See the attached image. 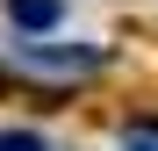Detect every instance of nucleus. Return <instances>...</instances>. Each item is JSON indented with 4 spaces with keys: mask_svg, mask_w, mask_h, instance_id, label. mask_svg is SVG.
Returning a JSON list of instances; mask_svg holds the SVG:
<instances>
[{
    "mask_svg": "<svg viewBox=\"0 0 158 151\" xmlns=\"http://www.w3.org/2000/svg\"><path fill=\"white\" fill-rule=\"evenodd\" d=\"M7 15L29 22V29H50V22H58V0H7Z\"/></svg>",
    "mask_w": 158,
    "mask_h": 151,
    "instance_id": "obj_1",
    "label": "nucleus"
},
{
    "mask_svg": "<svg viewBox=\"0 0 158 151\" xmlns=\"http://www.w3.org/2000/svg\"><path fill=\"white\" fill-rule=\"evenodd\" d=\"M0 151H50V144L29 137V130H0Z\"/></svg>",
    "mask_w": 158,
    "mask_h": 151,
    "instance_id": "obj_2",
    "label": "nucleus"
},
{
    "mask_svg": "<svg viewBox=\"0 0 158 151\" xmlns=\"http://www.w3.org/2000/svg\"><path fill=\"white\" fill-rule=\"evenodd\" d=\"M122 151H158V122H137V130L122 137Z\"/></svg>",
    "mask_w": 158,
    "mask_h": 151,
    "instance_id": "obj_3",
    "label": "nucleus"
}]
</instances>
